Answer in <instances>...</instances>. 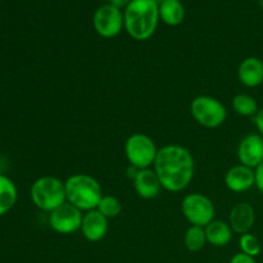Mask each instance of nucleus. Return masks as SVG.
<instances>
[{
	"instance_id": "nucleus-9",
	"label": "nucleus",
	"mask_w": 263,
	"mask_h": 263,
	"mask_svg": "<svg viewBox=\"0 0 263 263\" xmlns=\"http://www.w3.org/2000/svg\"><path fill=\"white\" fill-rule=\"evenodd\" d=\"M82 218H84L82 211L67 202L50 212L49 223L55 233L61 235H69L81 229Z\"/></svg>"
},
{
	"instance_id": "nucleus-2",
	"label": "nucleus",
	"mask_w": 263,
	"mask_h": 263,
	"mask_svg": "<svg viewBox=\"0 0 263 263\" xmlns=\"http://www.w3.org/2000/svg\"><path fill=\"white\" fill-rule=\"evenodd\" d=\"M125 28L138 41H145L154 35L159 21L157 0H131L123 10Z\"/></svg>"
},
{
	"instance_id": "nucleus-27",
	"label": "nucleus",
	"mask_w": 263,
	"mask_h": 263,
	"mask_svg": "<svg viewBox=\"0 0 263 263\" xmlns=\"http://www.w3.org/2000/svg\"><path fill=\"white\" fill-rule=\"evenodd\" d=\"M0 175H2V164H0Z\"/></svg>"
},
{
	"instance_id": "nucleus-26",
	"label": "nucleus",
	"mask_w": 263,
	"mask_h": 263,
	"mask_svg": "<svg viewBox=\"0 0 263 263\" xmlns=\"http://www.w3.org/2000/svg\"><path fill=\"white\" fill-rule=\"evenodd\" d=\"M131 0H109V4L115 5V7L120 8V9H122V8H126L128 4H130Z\"/></svg>"
},
{
	"instance_id": "nucleus-20",
	"label": "nucleus",
	"mask_w": 263,
	"mask_h": 263,
	"mask_svg": "<svg viewBox=\"0 0 263 263\" xmlns=\"http://www.w3.org/2000/svg\"><path fill=\"white\" fill-rule=\"evenodd\" d=\"M207 243V236H205L204 228L200 226H190L184 235V244L189 252H199L204 248Z\"/></svg>"
},
{
	"instance_id": "nucleus-19",
	"label": "nucleus",
	"mask_w": 263,
	"mask_h": 263,
	"mask_svg": "<svg viewBox=\"0 0 263 263\" xmlns=\"http://www.w3.org/2000/svg\"><path fill=\"white\" fill-rule=\"evenodd\" d=\"M233 108L241 117H254L258 112L257 100L249 94H238L233 99Z\"/></svg>"
},
{
	"instance_id": "nucleus-22",
	"label": "nucleus",
	"mask_w": 263,
	"mask_h": 263,
	"mask_svg": "<svg viewBox=\"0 0 263 263\" xmlns=\"http://www.w3.org/2000/svg\"><path fill=\"white\" fill-rule=\"evenodd\" d=\"M239 247H240L241 253L251 257H257L262 251V244L256 235L251 233H247L240 235L239 239Z\"/></svg>"
},
{
	"instance_id": "nucleus-1",
	"label": "nucleus",
	"mask_w": 263,
	"mask_h": 263,
	"mask_svg": "<svg viewBox=\"0 0 263 263\" xmlns=\"http://www.w3.org/2000/svg\"><path fill=\"white\" fill-rule=\"evenodd\" d=\"M153 170L164 190L179 193L189 186L194 177V157L189 149L181 145H164L158 149Z\"/></svg>"
},
{
	"instance_id": "nucleus-11",
	"label": "nucleus",
	"mask_w": 263,
	"mask_h": 263,
	"mask_svg": "<svg viewBox=\"0 0 263 263\" xmlns=\"http://www.w3.org/2000/svg\"><path fill=\"white\" fill-rule=\"evenodd\" d=\"M225 185L233 193L248 192L256 185V171L244 164H235L226 172Z\"/></svg>"
},
{
	"instance_id": "nucleus-14",
	"label": "nucleus",
	"mask_w": 263,
	"mask_h": 263,
	"mask_svg": "<svg viewBox=\"0 0 263 263\" xmlns=\"http://www.w3.org/2000/svg\"><path fill=\"white\" fill-rule=\"evenodd\" d=\"M134 186L139 197L146 200L157 198L163 189L156 171L152 168L139 170L136 176L134 177Z\"/></svg>"
},
{
	"instance_id": "nucleus-3",
	"label": "nucleus",
	"mask_w": 263,
	"mask_h": 263,
	"mask_svg": "<svg viewBox=\"0 0 263 263\" xmlns=\"http://www.w3.org/2000/svg\"><path fill=\"white\" fill-rule=\"evenodd\" d=\"M67 202L82 212L97 210L103 198V189L95 177L86 174H74L64 181Z\"/></svg>"
},
{
	"instance_id": "nucleus-16",
	"label": "nucleus",
	"mask_w": 263,
	"mask_h": 263,
	"mask_svg": "<svg viewBox=\"0 0 263 263\" xmlns=\"http://www.w3.org/2000/svg\"><path fill=\"white\" fill-rule=\"evenodd\" d=\"M207 243L215 247H225L233 239V229L228 222L221 220H213L204 228Z\"/></svg>"
},
{
	"instance_id": "nucleus-17",
	"label": "nucleus",
	"mask_w": 263,
	"mask_h": 263,
	"mask_svg": "<svg viewBox=\"0 0 263 263\" xmlns=\"http://www.w3.org/2000/svg\"><path fill=\"white\" fill-rule=\"evenodd\" d=\"M159 18L168 26H177L184 21L185 8L180 0H162L159 3Z\"/></svg>"
},
{
	"instance_id": "nucleus-10",
	"label": "nucleus",
	"mask_w": 263,
	"mask_h": 263,
	"mask_svg": "<svg viewBox=\"0 0 263 263\" xmlns=\"http://www.w3.org/2000/svg\"><path fill=\"white\" fill-rule=\"evenodd\" d=\"M238 159L240 164L257 168L263 162V138L259 134H248L238 146Z\"/></svg>"
},
{
	"instance_id": "nucleus-8",
	"label": "nucleus",
	"mask_w": 263,
	"mask_h": 263,
	"mask_svg": "<svg viewBox=\"0 0 263 263\" xmlns=\"http://www.w3.org/2000/svg\"><path fill=\"white\" fill-rule=\"evenodd\" d=\"M94 28L102 37L112 39L117 36L125 27L123 12L112 4H104L94 13Z\"/></svg>"
},
{
	"instance_id": "nucleus-13",
	"label": "nucleus",
	"mask_w": 263,
	"mask_h": 263,
	"mask_svg": "<svg viewBox=\"0 0 263 263\" xmlns=\"http://www.w3.org/2000/svg\"><path fill=\"white\" fill-rule=\"evenodd\" d=\"M256 222V212L249 203H238L234 205L229 215V225L234 233L243 235L249 233Z\"/></svg>"
},
{
	"instance_id": "nucleus-18",
	"label": "nucleus",
	"mask_w": 263,
	"mask_h": 263,
	"mask_svg": "<svg viewBox=\"0 0 263 263\" xmlns=\"http://www.w3.org/2000/svg\"><path fill=\"white\" fill-rule=\"evenodd\" d=\"M17 202V187L9 177L0 175V216H4Z\"/></svg>"
},
{
	"instance_id": "nucleus-7",
	"label": "nucleus",
	"mask_w": 263,
	"mask_h": 263,
	"mask_svg": "<svg viewBox=\"0 0 263 263\" xmlns=\"http://www.w3.org/2000/svg\"><path fill=\"white\" fill-rule=\"evenodd\" d=\"M181 211L187 222L193 226L205 228L215 220L216 208L212 200L202 193H192L184 197Z\"/></svg>"
},
{
	"instance_id": "nucleus-12",
	"label": "nucleus",
	"mask_w": 263,
	"mask_h": 263,
	"mask_svg": "<svg viewBox=\"0 0 263 263\" xmlns=\"http://www.w3.org/2000/svg\"><path fill=\"white\" fill-rule=\"evenodd\" d=\"M80 230L86 240L97 243L107 235L108 218L104 217L98 210L85 212Z\"/></svg>"
},
{
	"instance_id": "nucleus-23",
	"label": "nucleus",
	"mask_w": 263,
	"mask_h": 263,
	"mask_svg": "<svg viewBox=\"0 0 263 263\" xmlns=\"http://www.w3.org/2000/svg\"><path fill=\"white\" fill-rule=\"evenodd\" d=\"M230 263H257L256 259L253 258V257L251 256H247V254L244 253H236L235 256L231 258Z\"/></svg>"
},
{
	"instance_id": "nucleus-25",
	"label": "nucleus",
	"mask_w": 263,
	"mask_h": 263,
	"mask_svg": "<svg viewBox=\"0 0 263 263\" xmlns=\"http://www.w3.org/2000/svg\"><path fill=\"white\" fill-rule=\"evenodd\" d=\"M254 125H256L258 134L263 138V108L257 112V115L253 117Z\"/></svg>"
},
{
	"instance_id": "nucleus-15",
	"label": "nucleus",
	"mask_w": 263,
	"mask_h": 263,
	"mask_svg": "<svg viewBox=\"0 0 263 263\" xmlns=\"http://www.w3.org/2000/svg\"><path fill=\"white\" fill-rule=\"evenodd\" d=\"M238 79L241 85L253 89L263 82V61L257 57L243 59L238 67Z\"/></svg>"
},
{
	"instance_id": "nucleus-4",
	"label": "nucleus",
	"mask_w": 263,
	"mask_h": 263,
	"mask_svg": "<svg viewBox=\"0 0 263 263\" xmlns=\"http://www.w3.org/2000/svg\"><path fill=\"white\" fill-rule=\"evenodd\" d=\"M32 203L44 212H53L67 203L66 184L54 176L39 177L30 190Z\"/></svg>"
},
{
	"instance_id": "nucleus-21",
	"label": "nucleus",
	"mask_w": 263,
	"mask_h": 263,
	"mask_svg": "<svg viewBox=\"0 0 263 263\" xmlns=\"http://www.w3.org/2000/svg\"><path fill=\"white\" fill-rule=\"evenodd\" d=\"M97 210L109 220V218H116L122 212V204H121L120 199L113 195H103Z\"/></svg>"
},
{
	"instance_id": "nucleus-24",
	"label": "nucleus",
	"mask_w": 263,
	"mask_h": 263,
	"mask_svg": "<svg viewBox=\"0 0 263 263\" xmlns=\"http://www.w3.org/2000/svg\"><path fill=\"white\" fill-rule=\"evenodd\" d=\"M256 186L263 194V162L256 168Z\"/></svg>"
},
{
	"instance_id": "nucleus-5",
	"label": "nucleus",
	"mask_w": 263,
	"mask_h": 263,
	"mask_svg": "<svg viewBox=\"0 0 263 263\" xmlns=\"http://www.w3.org/2000/svg\"><path fill=\"white\" fill-rule=\"evenodd\" d=\"M158 148L151 136L136 133L127 138L125 143V154L128 163L138 170L151 168L156 161Z\"/></svg>"
},
{
	"instance_id": "nucleus-6",
	"label": "nucleus",
	"mask_w": 263,
	"mask_h": 263,
	"mask_svg": "<svg viewBox=\"0 0 263 263\" xmlns=\"http://www.w3.org/2000/svg\"><path fill=\"white\" fill-rule=\"evenodd\" d=\"M190 113L200 126L207 128H217L226 121L228 110L218 99L208 95H200L193 99Z\"/></svg>"
}]
</instances>
